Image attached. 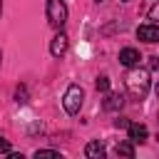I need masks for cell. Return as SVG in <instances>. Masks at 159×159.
I'll use <instances>...</instances> for the list:
<instances>
[{
    "mask_svg": "<svg viewBox=\"0 0 159 159\" xmlns=\"http://www.w3.org/2000/svg\"><path fill=\"white\" fill-rule=\"evenodd\" d=\"M67 47H70V40H67V35H65V32L55 35V37H52V42H50V52H52V57H62V55L67 52Z\"/></svg>",
    "mask_w": 159,
    "mask_h": 159,
    "instance_id": "5",
    "label": "cell"
},
{
    "mask_svg": "<svg viewBox=\"0 0 159 159\" xmlns=\"http://www.w3.org/2000/svg\"><path fill=\"white\" fill-rule=\"evenodd\" d=\"M149 67H159V57H149Z\"/></svg>",
    "mask_w": 159,
    "mask_h": 159,
    "instance_id": "16",
    "label": "cell"
},
{
    "mask_svg": "<svg viewBox=\"0 0 159 159\" xmlns=\"http://www.w3.org/2000/svg\"><path fill=\"white\" fill-rule=\"evenodd\" d=\"M137 37H139V40H144V42H159V25H157V22L139 25Z\"/></svg>",
    "mask_w": 159,
    "mask_h": 159,
    "instance_id": "4",
    "label": "cell"
},
{
    "mask_svg": "<svg viewBox=\"0 0 159 159\" xmlns=\"http://www.w3.org/2000/svg\"><path fill=\"white\" fill-rule=\"evenodd\" d=\"M129 139L142 144V142L147 139V127H144V124H137V122H134V124H129Z\"/></svg>",
    "mask_w": 159,
    "mask_h": 159,
    "instance_id": "8",
    "label": "cell"
},
{
    "mask_svg": "<svg viewBox=\"0 0 159 159\" xmlns=\"http://www.w3.org/2000/svg\"><path fill=\"white\" fill-rule=\"evenodd\" d=\"M122 104H124V97L122 94H109L107 99H104V109H122Z\"/></svg>",
    "mask_w": 159,
    "mask_h": 159,
    "instance_id": "9",
    "label": "cell"
},
{
    "mask_svg": "<svg viewBox=\"0 0 159 159\" xmlns=\"http://www.w3.org/2000/svg\"><path fill=\"white\" fill-rule=\"evenodd\" d=\"M127 89L134 99H144L149 92V72L147 70H132L127 75Z\"/></svg>",
    "mask_w": 159,
    "mask_h": 159,
    "instance_id": "1",
    "label": "cell"
},
{
    "mask_svg": "<svg viewBox=\"0 0 159 159\" xmlns=\"http://www.w3.org/2000/svg\"><path fill=\"white\" fill-rule=\"evenodd\" d=\"M149 20H152V22H159V2L149 7Z\"/></svg>",
    "mask_w": 159,
    "mask_h": 159,
    "instance_id": "13",
    "label": "cell"
},
{
    "mask_svg": "<svg viewBox=\"0 0 159 159\" xmlns=\"http://www.w3.org/2000/svg\"><path fill=\"white\" fill-rule=\"evenodd\" d=\"M82 99H84V92L80 84H70L65 97H62V104H65V112L67 114H77L80 107H82Z\"/></svg>",
    "mask_w": 159,
    "mask_h": 159,
    "instance_id": "3",
    "label": "cell"
},
{
    "mask_svg": "<svg viewBox=\"0 0 159 159\" xmlns=\"http://www.w3.org/2000/svg\"><path fill=\"white\" fill-rule=\"evenodd\" d=\"M0 12H2V5H0Z\"/></svg>",
    "mask_w": 159,
    "mask_h": 159,
    "instance_id": "17",
    "label": "cell"
},
{
    "mask_svg": "<svg viewBox=\"0 0 159 159\" xmlns=\"http://www.w3.org/2000/svg\"><path fill=\"white\" fill-rule=\"evenodd\" d=\"M7 152H10V142L5 137H0V154H7Z\"/></svg>",
    "mask_w": 159,
    "mask_h": 159,
    "instance_id": "14",
    "label": "cell"
},
{
    "mask_svg": "<svg viewBox=\"0 0 159 159\" xmlns=\"http://www.w3.org/2000/svg\"><path fill=\"white\" fill-rule=\"evenodd\" d=\"M119 62H122L124 67H137V65L142 62V55H139V50H134V47H124V50H119Z\"/></svg>",
    "mask_w": 159,
    "mask_h": 159,
    "instance_id": "6",
    "label": "cell"
},
{
    "mask_svg": "<svg viewBox=\"0 0 159 159\" xmlns=\"http://www.w3.org/2000/svg\"><path fill=\"white\" fill-rule=\"evenodd\" d=\"M114 124H117V127H127V129H129V122H127L124 117H119V119H114Z\"/></svg>",
    "mask_w": 159,
    "mask_h": 159,
    "instance_id": "15",
    "label": "cell"
},
{
    "mask_svg": "<svg viewBox=\"0 0 159 159\" xmlns=\"http://www.w3.org/2000/svg\"><path fill=\"white\" fill-rule=\"evenodd\" d=\"M94 84H97V89H99V92H107V89H109V77H107V75H102V77H97V82H94Z\"/></svg>",
    "mask_w": 159,
    "mask_h": 159,
    "instance_id": "11",
    "label": "cell"
},
{
    "mask_svg": "<svg viewBox=\"0 0 159 159\" xmlns=\"http://www.w3.org/2000/svg\"><path fill=\"white\" fill-rule=\"evenodd\" d=\"M35 157H37V159H40V157H60V152H55V149H37Z\"/></svg>",
    "mask_w": 159,
    "mask_h": 159,
    "instance_id": "12",
    "label": "cell"
},
{
    "mask_svg": "<svg viewBox=\"0 0 159 159\" xmlns=\"http://www.w3.org/2000/svg\"><path fill=\"white\" fill-rule=\"evenodd\" d=\"M117 154H119V157H129V159H132V157H134L132 139H129V142H122V144H117Z\"/></svg>",
    "mask_w": 159,
    "mask_h": 159,
    "instance_id": "10",
    "label": "cell"
},
{
    "mask_svg": "<svg viewBox=\"0 0 159 159\" xmlns=\"http://www.w3.org/2000/svg\"><path fill=\"white\" fill-rule=\"evenodd\" d=\"M157 94H159V87H157Z\"/></svg>",
    "mask_w": 159,
    "mask_h": 159,
    "instance_id": "18",
    "label": "cell"
},
{
    "mask_svg": "<svg viewBox=\"0 0 159 159\" xmlns=\"http://www.w3.org/2000/svg\"><path fill=\"white\" fill-rule=\"evenodd\" d=\"M47 22L55 30H62L67 22V5L65 0H47Z\"/></svg>",
    "mask_w": 159,
    "mask_h": 159,
    "instance_id": "2",
    "label": "cell"
},
{
    "mask_svg": "<svg viewBox=\"0 0 159 159\" xmlns=\"http://www.w3.org/2000/svg\"><path fill=\"white\" fill-rule=\"evenodd\" d=\"M104 144L99 142V139H92V142H87V147H84V157H89V159H102L104 157Z\"/></svg>",
    "mask_w": 159,
    "mask_h": 159,
    "instance_id": "7",
    "label": "cell"
}]
</instances>
